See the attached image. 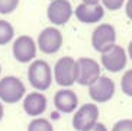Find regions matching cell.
<instances>
[{
	"label": "cell",
	"instance_id": "1",
	"mask_svg": "<svg viewBox=\"0 0 132 131\" xmlns=\"http://www.w3.org/2000/svg\"><path fill=\"white\" fill-rule=\"evenodd\" d=\"M100 77V66L93 58L81 57L74 64V80L78 85L92 86Z\"/></svg>",
	"mask_w": 132,
	"mask_h": 131
},
{
	"label": "cell",
	"instance_id": "2",
	"mask_svg": "<svg viewBox=\"0 0 132 131\" xmlns=\"http://www.w3.org/2000/svg\"><path fill=\"white\" fill-rule=\"evenodd\" d=\"M28 80L36 90H47L52 83L51 66L44 60H34L28 70Z\"/></svg>",
	"mask_w": 132,
	"mask_h": 131
},
{
	"label": "cell",
	"instance_id": "3",
	"mask_svg": "<svg viewBox=\"0 0 132 131\" xmlns=\"http://www.w3.org/2000/svg\"><path fill=\"white\" fill-rule=\"evenodd\" d=\"M25 85L15 76H6L0 80V100L6 104H16L25 96Z\"/></svg>",
	"mask_w": 132,
	"mask_h": 131
},
{
	"label": "cell",
	"instance_id": "4",
	"mask_svg": "<svg viewBox=\"0 0 132 131\" xmlns=\"http://www.w3.org/2000/svg\"><path fill=\"white\" fill-rule=\"evenodd\" d=\"M115 42H116V29L112 25L103 23V25H99L93 31V35H92V45L100 54L109 51L115 45Z\"/></svg>",
	"mask_w": 132,
	"mask_h": 131
},
{
	"label": "cell",
	"instance_id": "5",
	"mask_svg": "<svg viewBox=\"0 0 132 131\" xmlns=\"http://www.w3.org/2000/svg\"><path fill=\"white\" fill-rule=\"evenodd\" d=\"M99 108L94 104H84L76 111L73 117V127L77 131H87L97 124Z\"/></svg>",
	"mask_w": 132,
	"mask_h": 131
},
{
	"label": "cell",
	"instance_id": "6",
	"mask_svg": "<svg viewBox=\"0 0 132 131\" xmlns=\"http://www.w3.org/2000/svg\"><path fill=\"white\" fill-rule=\"evenodd\" d=\"M74 64H76V60L68 57V55L61 57L55 63L54 77L57 85L68 88L73 83H76V80H74Z\"/></svg>",
	"mask_w": 132,
	"mask_h": 131
},
{
	"label": "cell",
	"instance_id": "7",
	"mask_svg": "<svg viewBox=\"0 0 132 131\" xmlns=\"http://www.w3.org/2000/svg\"><path fill=\"white\" fill-rule=\"evenodd\" d=\"M73 8L68 0H52L47 9V16L52 25H64L70 20Z\"/></svg>",
	"mask_w": 132,
	"mask_h": 131
},
{
	"label": "cell",
	"instance_id": "8",
	"mask_svg": "<svg viewBox=\"0 0 132 131\" xmlns=\"http://www.w3.org/2000/svg\"><path fill=\"white\" fill-rule=\"evenodd\" d=\"M89 95L94 102H99V104L108 102L115 95V83L112 79L100 76L93 85L89 86Z\"/></svg>",
	"mask_w": 132,
	"mask_h": 131
},
{
	"label": "cell",
	"instance_id": "9",
	"mask_svg": "<svg viewBox=\"0 0 132 131\" xmlns=\"http://www.w3.org/2000/svg\"><path fill=\"white\" fill-rule=\"evenodd\" d=\"M62 45V35L54 26L45 28L38 37V47L45 54H54Z\"/></svg>",
	"mask_w": 132,
	"mask_h": 131
},
{
	"label": "cell",
	"instance_id": "10",
	"mask_svg": "<svg viewBox=\"0 0 132 131\" xmlns=\"http://www.w3.org/2000/svg\"><path fill=\"white\" fill-rule=\"evenodd\" d=\"M126 53L120 45H115L110 48L109 51L102 54V66L105 67L108 71L112 73H118L122 69H125L126 66Z\"/></svg>",
	"mask_w": 132,
	"mask_h": 131
},
{
	"label": "cell",
	"instance_id": "11",
	"mask_svg": "<svg viewBox=\"0 0 132 131\" xmlns=\"http://www.w3.org/2000/svg\"><path fill=\"white\" fill-rule=\"evenodd\" d=\"M35 55H36L35 41L28 35L18 37V39L13 42V57L19 63H29L35 58Z\"/></svg>",
	"mask_w": 132,
	"mask_h": 131
},
{
	"label": "cell",
	"instance_id": "12",
	"mask_svg": "<svg viewBox=\"0 0 132 131\" xmlns=\"http://www.w3.org/2000/svg\"><path fill=\"white\" fill-rule=\"evenodd\" d=\"M74 15L83 23H97L105 16V9L100 4H84L80 3L76 8Z\"/></svg>",
	"mask_w": 132,
	"mask_h": 131
},
{
	"label": "cell",
	"instance_id": "13",
	"mask_svg": "<svg viewBox=\"0 0 132 131\" xmlns=\"http://www.w3.org/2000/svg\"><path fill=\"white\" fill-rule=\"evenodd\" d=\"M54 105H55V108H57V111L62 112V114H71L77 108L78 98L70 89H61V90H58V92L55 93Z\"/></svg>",
	"mask_w": 132,
	"mask_h": 131
},
{
	"label": "cell",
	"instance_id": "14",
	"mask_svg": "<svg viewBox=\"0 0 132 131\" xmlns=\"http://www.w3.org/2000/svg\"><path fill=\"white\" fill-rule=\"evenodd\" d=\"M47 109V98L41 92H32L23 99V111L29 117H39Z\"/></svg>",
	"mask_w": 132,
	"mask_h": 131
},
{
	"label": "cell",
	"instance_id": "15",
	"mask_svg": "<svg viewBox=\"0 0 132 131\" xmlns=\"http://www.w3.org/2000/svg\"><path fill=\"white\" fill-rule=\"evenodd\" d=\"M15 35V29L7 20L0 19V45H6L7 42H10Z\"/></svg>",
	"mask_w": 132,
	"mask_h": 131
},
{
	"label": "cell",
	"instance_id": "16",
	"mask_svg": "<svg viewBox=\"0 0 132 131\" xmlns=\"http://www.w3.org/2000/svg\"><path fill=\"white\" fill-rule=\"evenodd\" d=\"M28 131H54V128L45 118H34L28 125Z\"/></svg>",
	"mask_w": 132,
	"mask_h": 131
},
{
	"label": "cell",
	"instance_id": "17",
	"mask_svg": "<svg viewBox=\"0 0 132 131\" xmlns=\"http://www.w3.org/2000/svg\"><path fill=\"white\" fill-rule=\"evenodd\" d=\"M120 88H122V92H123L125 95H128V96L132 98V69L128 70V71L122 76Z\"/></svg>",
	"mask_w": 132,
	"mask_h": 131
},
{
	"label": "cell",
	"instance_id": "18",
	"mask_svg": "<svg viewBox=\"0 0 132 131\" xmlns=\"http://www.w3.org/2000/svg\"><path fill=\"white\" fill-rule=\"evenodd\" d=\"M18 4H19V0H0V13L9 15V13L15 12Z\"/></svg>",
	"mask_w": 132,
	"mask_h": 131
},
{
	"label": "cell",
	"instance_id": "19",
	"mask_svg": "<svg viewBox=\"0 0 132 131\" xmlns=\"http://www.w3.org/2000/svg\"><path fill=\"white\" fill-rule=\"evenodd\" d=\"M112 131H132V120H120L113 125Z\"/></svg>",
	"mask_w": 132,
	"mask_h": 131
},
{
	"label": "cell",
	"instance_id": "20",
	"mask_svg": "<svg viewBox=\"0 0 132 131\" xmlns=\"http://www.w3.org/2000/svg\"><path fill=\"white\" fill-rule=\"evenodd\" d=\"M102 2L105 4V8H108L109 10H118L125 3V0H102Z\"/></svg>",
	"mask_w": 132,
	"mask_h": 131
},
{
	"label": "cell",
	"instance_id": "21",
	"mask_svg": "<svg viewBox=\"0 0 132 131\" xmlns=\"http://www.w3.org/2000/svg\"><path fill=\"white\" fill-rule=\"evenodd\" d=\"M87 131H108V128H106L105 124H102V122H97L96 125H93V127L90 128V130Z\"/></svg>",
	"mask_w": 132,
	"mask_h": 131
},
{
	"label": "cell",
	"instance_id": "22",
	"mask_svg": "<svg viewBox=\"0 0 132 131\" xmlns=\"http://www.w3.org/2000/svg\"><path fill=\"white\" fill-rule=\"evenodd\" d=\"M125 12H126V16L132 20V0H128L126 2V8H125Z\"/></svg>",
	"mask_w": 132,
	"mask_h": 131
},
{
	"label": "cell",
	"instance_id": "23",
	"mask_svg": "<svg viewBox=\"0 0 132 131\" xmlns=\"http://www.w3.org/2000/svg\"><path fill=\"white\" fill-rule=\"evenodd\" d=\"M84 4H99L100 0H81Z\"/></svg>",
	"mask_w": 132,
	"mask_h": 131
},
{
	"label": "cell",
	"instance_id": "24",
	"mask_svg": "<svg viewBox=\"0 0 132 131\" xmlns=\"http://www.w3.org/2000/svg\"><path fill=\"white\" fill-rule=\"evenodd\" d=\"M3 115H4V109H3V105L0 102V121L3 120Z\"/></svg>",
	"mask_w": 132,
	"mask_h": 131
},
{
	"label": "cell",
	"instance_id": "25",
	"mask_svg": "<svg viewBox=\"0 0 132 131\" xmlns=\"http://www.w3.org/2000/svg\"><path fill=\"white\" fill-rule=\"evenodd\" d=\"M128 54H129V57H131V60H132V41L129 42V47H128Z\"/></svg>",
	"mask_w": 132,
	"mask_h": 131
},
{
	"label": "cell",
	"instance_id": "26",
	"mask_svg": "<svg viewBox=\"0 0 132 131\" xmlns=\"http://www.w3.org/2000/svg\"><path fill=\"white\" fill-rule=\"evenodd\" d=\"M0 73H2V66H0Z\"/></svg>",
	"mask_w": 132,
	"mask_h": 131
}]
</instances>
